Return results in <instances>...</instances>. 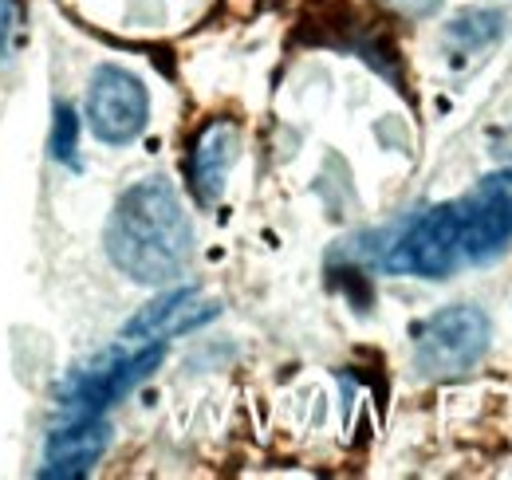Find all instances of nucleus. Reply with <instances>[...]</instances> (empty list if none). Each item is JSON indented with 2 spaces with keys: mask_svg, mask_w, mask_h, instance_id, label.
I'll list each match as a JSON object with an SVG mask.
<instances>
[{
  "mask_svg": "<svg viewBox=\"0 0 512 480\" xmlns=\"http://www.w3.org/2000/svg\"><path fill=\"white\" fill-rule=\"evenodd\" d=\"M48 150L60 166L79 170V111L71 103H56V119H52V138Z\"/></svg>",
  "mask_w": 512,
  "mask_h": 480,
  "instance_id": "9b49d317",
  "label": "nucleus"
},
{
  "mask_svg": "<svg viewBox=\"0 0 512 480\" xmlns=\"http://www.w3.org/2000/svg\"><path fill=\"white\" fill-rule=\"evenodd\" d=\"M493 323L473 303H453L434 311L414 331V366L426 378H461L489 355Z\"/></svg>",
  "mask_w": 512,
  "mask_h": 480,
  "instance_id": "20e7f679",
  "label": "nucleus"
},
{
  "mask_svg": "<svg viewBox=\"0 0 512 480\" xmlns=\"http://www.w3.org/2000/svg\"><path fill=\"white\" fill-rule=\"evenodd\" d=\"M461 221V260L481 264L505 252L512 240V170L481 178L465 197H457Z\"/></svg>",
  "mask_w": 512,
  "mask_h": 480,
  "instance_id": "423d86ee",
  "label": "nucleus"
},
{
  "mask_svg": "<svg viewBox=\"0 0 512 480\" xmlns=\"http://www.w3.org/2000/svg\"><path fill=\"white\" fill-rule=\"evenodd\" d=\"M111 449V421L107 418H75L60 421L48 441H44V465L40 477L48 480H75L87 477L103 453Z\"/></svg>",
  "mask_w": 512,
  "mask_h": 480,
  "instance_id": "6e6552de",
  "label": "nucleus"
},
{
  "mask_svg": "<svg viewBox=\"0 0 512 480\" xmlns=\"http://www.w3.org/2000/svg\"><path fill=\"white\" fill-rule=\"evenodd\" d=\"M166 359V343H115L87 362L71 366L60 386V421L103 418L115 402H123L134 386H142Z\"/></svg>",
  "mask_w": 512,
  "mask_h": 480,
  "instance_id": "f03ea898",
  "label": "nucleus"
},
{
  "mask_svg": "<svg viewBox=\"0 0 512 480\" xmlns=\"http://www.w3.org/2000/svg\"><path fill=\"white\" fill-rule=\"evenodd\" d=\"M241 154V126L229 119H213L193 142L190 154V181L201 205H213L225 193L229 170Z\"/></svg>",
  "mask_w": 512,
  "mask_h": 480,
  "instance_id": "1a4fd4ad",
  "label": "nucleus"
},
{
  "mask_svg": "<svg viewBox=\"0 0 512 480\" xmlns=\"http://www.w3.org/2000/svg\"><path fill=\"white\" fill-rule=\"evenodd\" d=\"M394 4H398L406 16H430V12H434L442 0H394Z\"/></svg>",
  "mask_w": 512,
  "mask_h": 480,
  "instance_id": "f8f14e48",
  "label": "nucleus"
},
{
  "mask_svg": "<svg viewBox=\"0 0 512 480\" xmlns=\"http://www.w3.org/2000/svg\"><path fill=\"white\" fill-rule=\"evenodd\" d=\"M501 36V16L497 12H469V16H457L446 28V40L457 44L461 52H477L485 44H493Z\"/></svg>",
  "mask_w": 512,
  "mask_h": 480,
  "instance_id": "9d476101",
  "label": "nucleus"
},
{
  "mask_svg": "<svg viewBox=\"0 0 512 480\" xmlns=\"http://www.w3.org/2000/svg\"><path fill=\"white\" fill-rule=\"evenodd\" d=\"M375 268L390 276H422V280H446L457 272L461 260V221H457V201L430 205L402 221L383 248L371 256Z\"/></svg>",
  "mask_w": 512,
  "mask_h": 480,
  "instance_id": "7ed1b4c3",
  "label": "nucleus"
},
{
  "mask_svg": "<svg viewBox=\"0 0 512 480\" xmlns=\"http://www.w3.org/2000/svg\"><path fill=\"white\" fill-rule=\"evenodd\" d=\"M8 0H0V52H4V32H8Z\"/></svg>",
  "mask_w": 512,
  "mask_h": 480,
  "instance_id": "ddd939ff",
  "label": "nucleus"
},
{
  "mask_svg": "<svg viewBox=\"0 0 512 480\" xmlns=\"http://www.w3.org/2000/svg\"><path fill=\"white\" fill-rule=\"evenodd\" d=\"M83 119L103 146H130L134 138H142L150 122V91L127 67L99 63L87 83Z\"/></svg>",
  "mask_w": 512,
  "mask_h": 480,
  "instance_id": "39448f33",
  "label": "nucleus"
},
{
  "mask_svg": "<svg viewBox=\"0 0 512 480\" xmlns=\"http://www.w3.org/2000/svg\"><path fill=\"white\" fill-rule=\"evenodd\" d=\"M103 244L111 264L134 284H174L193 256V221L178 189L166 178L134 181L123 189L107 217Z\"/></svg>",
  "mask_w": 512,
  "mask_h": 480,
  "instance_id": "f257e3e1",
  "label": "nucleus"
},
{
  "mask_svg": "<svg viewBox=\"0 0 512 480\" xmlns=\"http://www.w3.org/2000/svg\"><path fill=\"white\" fill-rule=\"evenodd\" d=\"M217 315H221V303L209 300L201 288H174L154 303H146L123 327V339L127 343H166V339L201 331Z\"/></svg>",
  "mask_w": 512,
  "mask_h": 480,
  "instance_id": "0eeeda50",
  "label": "nucleus"
}]
</instances>
